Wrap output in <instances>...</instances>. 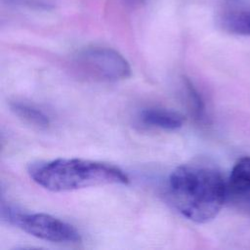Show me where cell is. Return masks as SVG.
I'll return each mask as SVG.
<instances>
[{"mask_svg": "<svg viewBox=\"0 0 250 250\" xmlns=\"http://www.w3.org/2000/svg\"><path fill=\"white\" fill-rule=\"evenodd\" d=\"M238 198H239L241 201H243V203L250 209V191L247 192L246 194H244V195L238 197Z\"/></svg>", "mask_w": 250, "mask_h": 250, "instance_id": "30bf717a", "label": "cell"}, {"mask_svg": "<svg viewBox=\"0 0 250 250\" xmlns=\"http://www.w3.org/2000/svg\"><path fill=\"white\" fill-rule=\"evenodd\" d=\"M145 0H124V2H126L128 5L131 6H135V5H139L141 3H143Z\"/></svg>", "mask_w": 250, "mask_h": 250, "instance_id": "8fae6325", "label": "cell"}, {"mask_svg": "<svg viewBox=\"0 0 250 250\" xmlns=\"http://www.w3.org/2000/svg\"><path fill=\"white\" fill-rule=\"evenodd\" d=\"M74 62L80 72L96 81L116 82L131 75L127 60L117 51L107 47H86L78 52Z\"/></svg>", "mask_w": 250, "mask_h": 250, "instance_id": "277c9868", "label": "cell"}, {"mask_svg": "<svg viewBox=\"0 0 250 250\" xmlns=\"http://www.w3.org/2000/svg\"><path fill=\"white\" fill-rule=\"evenodd\" d=\"M184 83H185L187 95L188 96V101H189L192 114L194 118H196L197 120H202L204 118V113H205V106H204L203 100L200 94L197 92L194 85L190 82V80H188V78H185Z\"/></svg>", "mask_w": 250, "mask_h": 250, "instance_id": "9c48e42d", "label": "cell"}, {"mask_svg": "<svg viewBox=\"0 0 250 250\" xmlns=\"http://www.w3.org/2000/svg\"><path fill=\"white\" fill-rule=\"evenodd\" d=\"M11 110L21 120L38 128H47L50 125V118L41 109L21 102H13L10 104Z\"/></svg>", "mask_w": 250, "mask_h": 250, "instance_id": "ba28073f", "label": "cell"}, {"mask_svg": "<svg viewBox=\"0 0 250 250\" xmlns=\"http://www.w3.org/2000/svg\"><path fill=\"white\" fill-rule=\"evenodd\" d=\"M168 193L177 210L187 219L203 224L213 220L228 198L221 173L206 165H182L168 179Z\"/></svg>", "mask_w": 250, "mask_h": 250, "instance_id": "6da1fadb", "label": "cell"}, {"mask_svg": "<svg viewBox=\"0 0 250 250\" xmlns=\"http://www.w3.org/2000/svg\"><path fill=\"white\" fill-rule=\"evenodd\" d=\"M218 22L229 33L250 36V9L224 11L220 14Z\"/></svg>", "mask_w": 250, "mask_h": 250, "instance_id": "52a82bcc", "label": "cell"}, {"mask_svg": "<svg viewBox=\"0 0 250 250\" xmlns=\"http://www.w3.org/2000/svg\"><path fill=\"white\" fill-rule=\"evenodd\" d=\"M2 216L24 232L56 243L81 241L78 230L70 224L45 213H22L9 206H2Z\"/></svg>", "mask_w": 250, "mask_h": 250, "instance_id": "3957f363", "label": "cell"}, {"mask_svg": "<svg viewBox=\"0 0 250 250\" xmlns=\"http://www.w3.org/2000/svg\"><path fill=\"white\" fill-rule=\"evenodd\" d=\"M228 1H229V2H237L239 0H228Z\"/></svg>", "mask_w": 250, "mask_h": 250, "instance_id": "7c38bea8", "label": "cell"}, {"mask_svg": "<svg viewBox=\"0 0 250 250\" xmlns=\"http://www.w3.org/2000/svg\"><path fill=\"white\" fill-rule=\"evenodd\" d=\"M228 196L240 197L250 191V156L240 157L233 165L227 182Z\"/></svg>", "mask_w": 250, "mask_h": 250, "instance_id": "8992f818", "label": "cell"}, {"mask_svg": "<svg viewBox=\"0 0 250 250\" xmlns=\"http://www.w3.org/2000/svg\"><path fill=\"white\" fill-rule=\"evenodd\" d=\"M140 121L146 127L162 130H177L184 124V117L170 109L159 107H148L143 109L139 115Z\"/></svg>", "mask_w": 250, "mask_h": 250, "instance_id": "5b68a950", "label": "cell"}, {"mask_svg": "<svg viewBox=\"0 0 250 250\" xmlns=\"http://www.w3.org/2000/svg\"><path fill=\"white\" fill-rule=\"evenodd\" d=\"M30 178L40 187L54 192L70 191L89 187L127 185L128 175L117 166L81 158H58L34 164Z\"/></svg>", "mask_w": 250, "mask_h": 250, "instance_id": "7a4b0ae2", "label": "cell"}]
</instances>
